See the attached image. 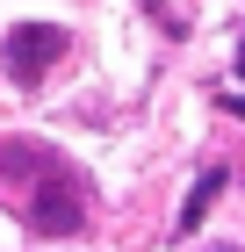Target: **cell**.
<instances>
[{
    "label": "cell",
    "mask_w": 245,
    "mask_h": 252,
    "mask_svg": "<svg viewBox=\"0 0 245 252\" xmlns=\"http://www.w3.org/2000/svg\"><path fill=\"white\" fill-rule=\"evenodd\" d=\"M79 223H87V188H79L65 166L43 158V166H36V188H29V231L65 238V231H79Z\"/></svg>",
    "instance_id": "1"
},
{
    "label": "cell",
    "mask_w": 245,
    "mask_h": 252,
    "mask_svg": "<svg viewBox=\"0 0 245 252\" xmlns=\"http://www.w3.org/2000/svg\"><path fill=\"white\" fill-rule=\"evenodd\" d=\"M0 58H7V79H15V87H36V79L65 58V29L22 22V29H7V51H0Z\"/></svg>",
    "instance_id": "2"
},
{
    "label": "cell",
    "mask_w": 245,
    "mask_h": 252,
    "mask_svg": "<svg viewBox=\"0 0 245 252\" xmlns=\"http://www.w3.org/2000/svg\"><path fill=\"white\" fill-rule=\"evenodd\" d=\"M216 194H224V173H202V180H195V194H188V202H180V231H195V223H202Z\"/></svg>",
    "instance_id": "3"
},
{
    "label": "cell",
    "mask_w": 245,
    "mask_h": 252,
    "mask_svg": "<svg viewBox=\"0 0 245 252\" xmlns=\"http://www.w3.org/2000/svg\"><path fill=\"white\" fill-rule=\"evenodd\" d=\"M238 79H245V29H238Z\"/></svg>",
    "instance_id": "4"
},
{
    "label": "cell",
    "mask_w": 245,
    "mask_h": 252,
    "mask_svg": "<svg viewBox=\"0 0 245 252\" xmlns=\"http://www.w3.org/2000/svg\"><path fill=\"white\" fill-rule=\"evenodd\" d=\"M216 252H238V245H216Z\"/></svg>",
    "instance_id": "5"
}]
</instances>
